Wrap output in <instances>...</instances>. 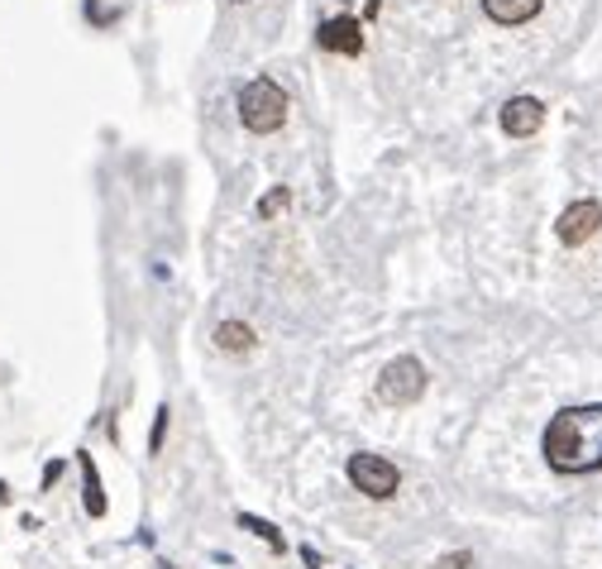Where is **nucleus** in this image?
Segmentation results:
<instances>
[{
  "label": "nucleus",
  "instance_id": "obj_1",
  "mask_svg": "<svg viewBox=\"0 0 602 569\" xmlns=\"http://www.w3.org/2000/svg\"><path fill=\"white\" fill-rule=\"evenodd\" d=\"M540 450H545L555 474H593V469H602V403L555 411Z\"/></svg>",
  "mask_w": 602,
  "mask_h": 569
},
{
  "label": "nucleus",
  "instance_id": "obj_2",
  "mask_svg": "<svg viewBox=\"0 0 602 569\" xmlns=\"http://www.w3.org/2000/svg\"><path fill=\"white\" fill-rule=\"evenodd\" d=\"M287 111H292L287 91L273 77H254L239 91V120H244V129H254V135H278L287 125Z\"/></svg>",
  "mask_w": 602,
  "mask_h": 569
},
{
  "label": "nucleus",
  "instance_id": "obj_3",
  "mask_svg": "<svg viewBox=\"0 0 602 569\" xmlns=\"http://www.w3.org/2000/svg\"><path fill=\"white\" fill-rule=\"evenodd\" d=\"M421 393H426V364L412 359V355L392 359V364L378 373V403L412 407V403H421Z\"/></svg>",
  "mask_w": 602,
  "mask_h": 569
},
{
  "label": "nucleus",
  "instance_id": "obj_4",
  "mask_svg": "<svg viewBox=\"0 0 602 569\" xmlns=\"http://www.w3.org/2000/svg\"><path fill=\"white\" fill-rule=\"evenodd\" d=\"M349 483H354L364 498H378L388 503L397 493V483H402V474H397V465L388 455H349Z\"/></svg>",
  "mask_w": 602,
  "mask_h": 569
},
{
  "label": "nucleus",
  "instance_id": "obj_5",
  "mask_svg": "<svg viewBox=\"0 0 602 569\" xmlns=\"http://www.w3.org/2000/svg\"><path fill=\"white\" fill-rule=\"evenodd\" d=\"M602 230V201L593 197H584V201H574V206H564L560 211V221H555V235H560V245H588Z\"/></svg>",
  "mask_w": 602,
  "mask_h": 569
},
{
  "label": "nucleus",
  "instance_id": "obj_6",
  "mask_svg": "<svg viewBox=\"0 0 602 569\" xmlns=\"http://www.w3.org/2000/svg\"><path fill=\"white\" fill-rule=\"evenodd\" d=\"M316 44L325 48V53L359 58V53H364V24H359L354 15H335V20H325L316 29Z\"/></svg>",
  "mask_w": 602,
  "mask_h": 569
},
{
  "label": "nucleus",
  "instance_id": "obj_7",
  "mask_svg": "<svg viewBox=\"0 0 602 569\" xmlns=\"http://www.w3.org/2000/svg\"><path fill=\"white\" fill-rule=\"evenodd\" d=\"M498 120L512 139H531L536 129L545 125V101H536V96H512V101L498 111Z\"/></svg>",
  "mask_w": 602,
  "mask_h": 569
},
{
  "label": "nucleus",
  "instance_id": "obj_8",
  "mask_svg": "<svg viewBox=\"0 0 602 569\" xmlns=\"http://www.w3.org/2000/svg\"><path fill=\"white\" fill-rule=\"evenodd\" d=\"M540 5L545 0H484V15L492 20V24H526V20H536L540 15Z\"/></svg>",
  "mask_w": 602,
  "mask_h": 569
},
{
  "label": "nucleus",
  "instance_id": "obj_9",
  "mask_svg": "<svg viewBox=\"0 0 602 569\" xmlns=\"http://www.w3.org/2000/svg\"><path fill=\"white\" fill-rule=\"evenodd\" d=\"M77 469H81V503H87V512L105 517V488H101V474H96V459L87 450H77Z\"/></svg>",
  "mask_w": 602,
  "mask_h": 569
},
{
  "label": "nucleus",
  "instance_id": "obj_10",
  "mask_svg": "<svg viewBox=\"0 0 602 569\" xmlns=\"http://www.w3.org/2000/svg\"><path fill=\"white\" fill-rule=\"evenodd\" d=\"M215 345H221L225 355H249V349H254V331H249L244 321H221L215 325Z\"/></svg>",
  "mask_w": 602,
  "mask_h": 569
},
{
  "label": "nucleus",
  "instance_id": "obj_11",
  "mask_svg": "<svg viewBox=\"0 0 602 569\" xmlns=\"http://www.w3.org/2000/svg\"><path fill=\"white\" fill-rule=\"evenodd\" d=\"M239 527H244V531H254L259 541H268V551H273V555H283V551H287L283 531L273 527V522H263V517H254V512H239Z\"/></svg>",
  "mask_w": 602,
  "mask_h": 569
},
{
  "label": "nucleus",
  "instance_id": "obj_12",
  "mask_svg": "<svg viewBox=\"0 0 602 569\" xmlns=\"http://www.w3.org/2000/svg\"><path fill=\"white\" fill-rule=\"evenodd\" d=\"M287 206H292V191H287V187H273L268 197L259 201V215H263V221H273V215H283Z\"/></svg>",
  "mask_w": 602,
  "mask_h": 569
},
{
  "label": "nucleus",
  "instance_id": "obj_13",
  "mask_svg": "<svg viewBox=\"0 0 602 569\" xmlns=\"http://www.w3.org/2000/svg\"><path fill=\"white\" fill-rule=\"evenodd\" d=\"M163 435H167V407H159V417H153V435H149V455L163 450Z\"/></svg>",
  "mask_w": 602,
  "mask_h": 569
},
{
  "label": "nucleus",
  "instance_id": "obj_14",
  "mask_svg": "<svg viewBox=\"0 0 602 569\" xmlns=\"http://www.w3.org/2000/svg\"><path fill=\"white\" fill-rule=\"evenodd\" d=\"M436 569H468V551H454V555H440Z\"/></svg>",
  "mask_w": 602,
  "mask_h": 569
},
{
  "label": "nucleus",
  "instance_id": "obj_15",
  "mask_svg": "<svg viewBox=\"0 0 602 569\" xmlns=\"http://www.w3.org/2000/svg\"><path fill=\"white\" fill-rule=\"evenodd\" d=\"M63 469H67V465H63V459H53V465H48V469H43V488H53V483H58V479H63Z\"/></svg>",
  "mask_w": 602,
  "mask_h": 569
},
{
  "label": "nucleus",
  "instance_id": "obj_16",
  "mask_svg": "<svg viewBox=\"0 0 602 569\" xmlns=\"http://www.w3.org/2000/svg\"><path fill=\"white\" fill-rule=\"evenodd\" d=\"M0 503H10V488H5V479H0Z\"/></svg>",
  "mask_w": 602,
  "mask_h": 569
},
{
  "label": "nucleus",
  "instance_id": "obj_17",
  "mask_svg": "<svg viewBox=\"0 0 602 569\" xmlns=\"http://www.w3.org/2000/svg\"><path fill=\"white\" fill-rule=\"evenodd\" d=\"M159 569H173V565H167V560H163V565H159Z\"/></svg>",
  "mask_w": 602,
  "mask_h": 569
},
{
  "label": "nucleus",
  "instance_id": "obj_18",
  "mask_svg": "<svg viewBox=\"0 0 602 569\" xmlns=\"http://www.w3.org/2000/svg\"><path fill=\"white\" fill-rule=\"evenodd\" d=\"M235 5H244V0H235Z\"/></svg>",
  "mask_w": 602,
  "mask_h": 569
}]
</instances>
